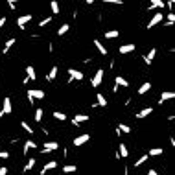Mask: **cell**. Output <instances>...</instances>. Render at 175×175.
<instances>
[{"label":"cell","mask_w":175,"mask_h":175,"mask_svg":"<svg viewBox=\"0 0 175 175\" xmlns=\"http://www.w3.org/2000/svg\"><path fill=\"white\" fill-rule=\"evenodd\" d=\"M57 72H59L57 66H52V68H50V72H48V76H46V79H48V81H54V79L57 78Z\"/></svg>","instance_id":"obj_22"},{"label":"cell","mask_w":175,"mask_h":175,"mask_svg":"<svg viewBox=\"0 0 175 175\" xmlns=\"http://www.w3.org/2000/svg\"><path fill=\"white\" fill-rule=\"evenodd\" d=\"M105 4H114V6H122V0H105Z\"/></svg>","instance_id":"obj_38"},{"label":"cell","mask_w":175,"mask_h":175,"mask_svg":"<svg viewBox=\"0 0 175 175\" xmlns=\"http://www.w3.org/2000/svg\"><path fill=\"white\" fill-rule=\"evenodd\" d=\"M66 72H68V81H66L68 85H70V83H72L74 79H78V81H81V79L85 78V74H83L81 70H76V68H68Z\"/></svg>","instance_id":"obj_2"},{"label":"cell","mask_w":175,"mask_h":175,"mask_svg":"<svg viewBox=\"0 0 175 175\" xmlns=\"http://www.w3.org/2000/svg\"><path fill=\"white\" fill-rule=\"evenodd\" d=\"M118 155L122 157V158H127V157H129V149H127V146L122 144V142H120V148H118Z\"/></svg>","instance_id":"obj_16"},{"label":"cell","mask_w":175,"mask_h":175,"mask_svg":"<svg viewBox=\"0 0 175 175\" xmlns=\"http://www.w3.org/2000/svg\"><path fill=\"white\" fill-rule=\"evenodd\" d=\"M76 170H78L76 164H66V166H63V173H74Z\"/></svg>","instance_id":"obj_25"},{"label":"cell","mask_w":175,"mask_h":175,"mask_svg":"<svg viewBox=\"0 0 175 175\" xmlns=\"http://www.w3.org/2000/svg\"><path fill=\"white\" fill-rule=\"evenodd\" d=\"M15 42H17L15 39H7V41H6V44H4V50H2V54H4V56H7V54H9V50H11V46H13Z\"/></svg>","instance_id":"obj_19"},{"label":"cell","mask_w":175,"mask_h":175,"mask_svg":"<svg viewBox=\"0 0 175 175\" xmlns=\"http://www.w3.org/2000/svg\"><path fill=\"white\" fill-rule=\"evenodd\" d=\"M116 129L120 131V133H125V135H127V133H131V127H129L127 124H118Z\"/></svg>","instance_id":"obj_27"},{"label":"cell","mask_w":175,"mask_h":175,"mask_svg":"<svg viewBox=\"0 0 175 175\" xmlns=\"http://www.w3.org/2000/svg\"><path fill=\"white\" fill-rule=\"evenodd\" d=\"M0 175H7V168H6V166L0 168Z\"/></svg>","instance_id":"obj_41"},{"label":"cell","mask_w":175,"mask_h":175,"mask_svg":"<svg viewBox=\"0 0 175 175\" xmlns=\"http://www.w3.org/2000/svg\"><path fill=\"white\" fill-rule=\"evenodd\" d=\"M164 7V2L162 0H151V4H149V11H153V9H162Z\"/></svg>","instance_id":"obj_20"},{"label":"cell","mask_w":175,"mask_h":175,"mask_svg":"<svg viewBox=\"0 0 175 175\" xmlns=\"http://www.w3.org/2000/svg\"><path fill=\"white\" fill-rule=\"evenodd\" d=\"M118 35H120V33H118L116 30H111V32H105V39H116Z\"/></svg>","instance_id":"obj_30"},{"label":"cell","mask_w":175,"mask_h":175,"mask_svg":"<svg viewBox=\"0 0 175 175\" xmlns=\"http://www.w3.org/2000/svg\"><path fill=\"white\" fill-rule=\"evenodd\" d=\"M96 105L98 107H107V100H105V96H103V94H100V92H98L96 94Z\"/></svg>","instance_id":"obj_23"},{"label":"cell","mask_w":175,"mask_h":175,"mask_svg":"<svg viewBox=\"0 0 175 175\" xmlns=\"http://www.w3.org/2000/svg\"><path fill=\"white\" fill-rule=\"evenodd\" d=\"M158 155H162V148H151L149 153H148V157H158Z\"/></svg>","instance_id":"obj_29"},{"label":"cell","mask_w":175,"mask_h":175,"mask_svg":"<svg viewBox=\"0 0 175 175\" xmlns=\"http://www.w3.org/2000/svg\"><path fill=\"white\" fill-rule=\"evenodd\" d=\"M114 83H116V87H129V81L125 78H122V76H116Z\"/></svg>","instance_id":"obj_24"},{"label":"cell","mask_w":175,"mask_h":175,"mask_svg":"<svg viewBox=\"0 0 175 175\" xmlns=\"http://www.w3.org/2000/svg\"><path fill=\"white\" fill-rule=\"evenodd\" d=\"M7 6H9V9H17V2L15 0H7Z\"/></svg>","instance_id":"obj_39"},{"label":"cell","mask_w":175,"mask_h":175,"mask_svg":"<svg viewBox=\"0 0 175 175\" xmlns=\"http://www.w3.org/2000/svg\"><path fill=\"white\" fill-rule=\"evenodd\" d=\"M162 19H164V17H162V13H155V15L151 17V20L148 22V30H151V28H155L157 24H160Z\"/></svg>","instance_id":"obj_7"},{"label":"cell","mask_w":175,"mask_h":175,"mask_svg":"<svg viewBox=\"0 0 175 175\" xmlns=\"http://www.w3.org/2000/svg\"><path fill=\"white\" fill-rule=\"evenodd\" d=\"M11 111H13V103H11V98H4V100H2V111H0V113H2L4 116H6V114H9Z\"/></svg>","instance_id":"obj_3"},{"label":"cell","mask_w":175,"mask_h":175,"mask_svg":"<svg viewBox=\"0 0 175 175\" xmlns=\"http://www.w3.org/2000/svg\"><path fill=\"white\" fill-rule=\"evenodd\" d=\"M44 96H46V94H44V90H41V89H30V90H28V100H30V103H33L35 100H42Z\"/></svg>","instance_id":"obj_1"},{"label":"cell","mask_w":175,"mask_h":175,"mask_svg":"<svg viewBox=\"0 0 175 175\" xmlns=\"http://www.w3.org/2000/svg\"><path fill=\"white\" fill-rule=\"evenodd\" d=\"M148 175H158V173H157V170H149V172H148Z\"/></svg>","instance_id":"obj_43"},{"label":"cell","mask_w":175,"mask_h":175,"mask_svg":"<svg viewBox=\"0 0 175 175\" xmlns=\"http://www.w3.org/2000/svg\"><path fill=\"white\" fill-rule=\"evenodd\" d=\"M148 158H149V157H148V153H146V155H142V157H140V158H138V160L135 162V168H140V166H142V164L148 160Z\"/></svg>","instance_id":"obj_32"},{"label":"cell","mask_w":175,"mask_h":175,"mask_svg":"<svg viewBox=\"0 0 175 175\" xmlns=\"http://www.w3.org/2000/svg\"><path fill=\"white\" fill-rule=\"evenodd\" d=\"M35 148H37V144L33 140H26L24 142V148H22V155H28V151L30 149H35Z\"/></svg>","instance_id":"obj_12"},{"label":"cell","mask_w":175,"mask_h":175,"mask_svg":"<svg viewBox=\"0 0 175 175\" xmlns=\"http://www.w3.org/2000/svg\"><path fill=\"white\" fill-rule=\"evenodd\" d=\"M118 52H120L122 56H125V54H131V52H135V44H122Z\"/></svg>","instance_id":"obj_14"},{"label":"cell","mask_w":175,"mask_h":175,"mask_svg":"<svg viewBox=\"0 0 175 175\" xmlns=\"http://www.w3.org/2000/svg\"><path fill=\"white\" fill-rule=\"evenodd\" d=\"M32 19H33L32 15H20L19 19H17V26H19L20 30H24V28H26V24H28V22H32Z\"/></svg>","instance_id":"obj_8"},{"label":"cell","mask_w":175,"mask_h":175,"mask_svg":"<svg viewBox=\"0 0 175 175\" xmlns=\"http://www.w3.org/2000/svg\"><path fill=\"white\" fill-rule=\"evenodd\" d=\"M175 22V15L173 13H168V20H166V26H173Z\"/></svg>","instance_id":"obj_36"},{"label":"cell","mask_w":175,"mask_h":175,"mask_svg":"<svg viewBox=\"0 0 175 175\" xmlns=\"http://www.w3.org/2000/svg\"><path fill=\"white\" fill-rule=\"evenodd\" d=\"M42 114H44V113H42V109H37V111H35V114H33L35 122H41V120H42Z\"/></svg>","instance_id":"obj_35"},{"label":"cell","mask_w":175,"mask_h":175,"mask_svg":"<svg viewBox=\"0 0 175 175\" xmlns=\"http://www.w3.org/2000/svg\"><path fill=\"white\" fill-rule=\"evenodd\" d=\"M101 81H103V68H98L96 74H94V78H92V81H90V85L96 89V87L101 85Z\"/></svg>","instance_id":"obj_5"},{"label":"cell","mask_w":175,"mask_h":175,"mask_svg":"<svg viewBox=\"0 0 175 175\" xmlns=\"http://www.w3.org/2000/svg\"><path fill=\"white\" fill-rule=\"evenodd\" d=\"M155 56H157V48H151V50H149V54H146V56H144L146 65H151V63H153V59H155Z\"/></svg>","instance_id":"obj_15"},{"label":"cell","mask_w":175,"mask_h":175,"mask_svg":"<svg viewBox=\"0 0 175 175\" xmlns=\"http://www.w3.org/2000/svg\"><path fill=\"white\" fill-rule=\"evenodd\" d=\"M6 22H7L6 17H2V19H0V33H2V28H4V24H6Z\"/></svg>","instance_id":"obj_40"},{"label":"cell","mask_w":175,"mask_h":175,"mask_svg":"<svg viewBox=\"0 0 175 175\" xmlns=\"http://www.w3.org/2000/svg\"><path fill=\"white\" fill-rule=\"evenodd\" d=\"M54 118H56V120H61V122H65V120H66V114L61 113V111H56V113H54Z\"/></svg>","instance_id":"obj_33"},{"label":"cell","mask_w":175,"mask_h":175,"mask_svg":"<svg viewBox=\"0 0 175 175\" xmlns=\"http://www.w3.org/2000/svg\"><path fill=\"white\" fill-rule=\"evenodd\" d=\"M149 90H151V83H149V81H146V83H142V85H140L138 94H140V96H144V94H146V92H149Z\"/></svg>","instance_id":"obj_17"},{"label":"cell","mask_w":175,"mask_h":175,"mask_svg":"<svg viewBox=\"0 0 175 175\" xmlns=\"http://www.w3.org/2000/svg\"><path fill=\"white\" fill-rule=\"evenodd\" d=\"M59 149V144L57 142H44V146H42V149H41V153H52V151H57Z\"/></svg>","instance_id":"obj_4"},{"label":"cell","mask_w":175,"mask_h":175,"mask_svg":"<svg viewBox=\"0 0 175 175\" xmlns=\"http://www.w3.org/2000/svg\"><path fill=\"white\" fill-rule=\"evenodd\" d=\"M89 118H90L89 114H76V116L72 118V124H74V125H76V129H78L79 125H81V124H85Z\"/></svg>","instance_id":"obj_9"},{"label":"cell","mask_w":175,"mask_h":175,"mask_svg":"<svg viewBox=\"0 0 175 175\" xmlns=\"http://www.w3.org/2000/svg\"><path fill=\"white\" fill-rule=\"evenodd\" d=\"M35 162H37V160H35V158H30V160H28V164H26V166H24V172H30V170H32V168H33V166H35Z\"/></svg>","instance_id":"obj_34"},{"label":"cell","mask_w":175,"mask_h":175,"mask_svg":"<svg viewBox=\"0 0 175 175\" xmlns=\"http://www.w3.org/2000/svg\"><path fill=\"white\" fill-rule=\"evenodd\" d=\"M50 9H52V13H54V15H59V13H61L59 4L56 2V0H52V2H50Z\"/></svg>","instance_id":"obj_26"},{"label":"cell","mask_w":175,"mask_h":175,"mask_svg":"<svg viewBox=\"0 0 175 175\" xmlns=\"http://www.w3.org/2000/svg\"><path fill=\"white\" fill-rule=\"evenodd\" d=\"M68 30H70V24H61V28L57 30V35H65V33H68Z\"/></svg>","instance_id":"obj_28"},{"label":"cell","mask_w":175,"mask_h":175,"mask_svg":"<svg viewBox=\"0 0 175 175\" xmlns=\"http://www.w3.org/2000/svg\"><path fill=\"white\" fill-rule=\"evenodd\" d=\"M149 114H153V107H144L142 111H138L135 116L138 118V120H142V118H148Z\"/></svg>","instance_id":"obj_10"},{"label":"cell","mask_w":175,"mask_h":175,"mask_svg":"<svg viewBox=\"0 0 175 175\" xmlns=\"http://www.w3.org/2000/svg\"><path fill=\"white\" fill-rule=\"evenodd\" d=\"M94 46L98 48V52L101 54V56H107V48L101 44V41H98V39H94Z\"/></svg>","instance_id":"obj_21"},{"label":"cell","mask_w":175,"mask_h":175,"mask_svg":"<svg viewBox=\"0 0 175 175\" xmlns=\"http://www.w3.org/2000/svg\"><path fill=\"white\" fill-rule=\"evenodd\" d=\"M26 78L32 79V81H35V79H37V72H35V68H33L32 65H28V66H26Z\"/></svg>","instance_id":"obj_13"},{"label":"cell","mask_w":175,"mask_h":175,"mask_svg":"<svg viewBox=\"0 0 175 175\" xmlns=\"http://www.w3.org/2000/svg\"><path fill=\"white\" fill-rule=\"evenodd\" d=\"M52 22V17H46V19H42L39 22V28H46V24H50Z\"/></svg>","instance_id":"obj_37"},{"label":"cell","mask_w":175,"mask_h":175,"mask_svg":"<svg viewBox=\"0 0 175 175\" xmlns=\"http://www.w3.org/2000/svg\"><path fill=\"white\" fill-rule=\"evenodd\" d=\"M173 98H175L173 92L166 90V92H162V94H160V100H158V103H164V101H168V100H173Z\"/></svg>","instance_id":"obj_18"},{"label":"cell","mask_w":175,"mask_h":175,"mask_svg":"<svg viewBox=\"0 0 175 175\" xmlns=\"http://www.w3.org/2000/svg\"><path fill=\"white\" fill-rule=\"evenodd\" d=\"M7 157H9L7 151H0V158H7Z\"/></svg>","instance_id":"obj_42"},{"label":"cell","mask_w":175,"mask_h":175,"mask_svg":"<svg viewBox=\"0 0 175 175\" xmlns=\"http://www.w3.org/2000/svg\"><path fill=\"white\" fill-rule=\"evenodd\" d=\"M20 125H22V129H24L26 133H30V135H33V129H32V125H30L28 122H20Z\"/></svg>","instance_id":"obj_31"},{"label":"cell","mask_w":175,"mask_h":175,"mask_svg":"<svg viewBox=\"0 0 175 175\" xmlns=\"http://www.w3.org/2000/svg\"><path fill=\"white\" fill-rule=\"evenodd\" d=\"M90 140V135H87V133H83V135H79L74 138V146L76 148H79V146H83V144H87Z\"/></svg>","instance_id":"obj_6"},{"label":"cell","mask_w":175,"mask_h":175,"mask_svg":"<svg viewBox=\"0 0 175 175\" xmlns=\"http://www.w3.org/2000/svg\"><path fill=\"white\" fill-rule=\"evenodd\" d=\"M57 168V160H48L46 164H44V168L41 170V175H46V172H50V170H56Z\"/></svg>","instance_id":"obj_11"}]
</instances>
